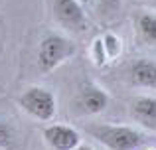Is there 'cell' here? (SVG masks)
<instances>
[{
    "label": "cell",
    "instance_id": "obj_1",
    "mask_svg": "<svg viewBox=\"0 0 156 150\" xmlns=\"http://www.w3.org/2000/svg\"><path fill=\"white\" fill-rule=\"evenodd\" d=\"M77 51V46L71 42L69 38H65L63 34H57V32H50L40 40L38 46V69L42 73H50L55 67H59L63 61L71 59Z\"/></svg>",
    "mask_w": 156,
    "mask_h": 150
},
{
    "label": "cell",
    "instance_id": "obj_2",
    "mask_svg": "<svg viewBox=\"0 0 156 150\" xmlns=\"http://www.w3.org/2000/svg\"><path fill=\"white\" fill-rule=\"evenodd\" d=\"M89 132L109 150H136L146 142V136L140 131L126 124H93Z\"/></svg>",
    "mask_w": 156,
    "mask_h": 150
},
{
    "label": "cell",
    "instance_id": "obj_3",
    "mask_svg": "<svg viewBox=\"0 0 156 150\" xmlns=\"http://www.w3.org/2000/svg\"><path fill=\"white\" fill-rule=\"evenodd\" d=\"M18 105L38 120H51L55 117V95L50 89L30 87L18 97Z\"/></svg>",
    "mask_w": 156,
    "mask_h": 150
},
{
    "label": "cell",
    "instance_id": "obj_4",
    "mask_svg": "<svg viewBox=\"0 0 156 150\" xmlns=\"http://www.w3.org/2000/svg\"><path fill=\"white\" fill-rule=\"evenodd\" d=\"M53 16L63 28L71 32L87 30V16L83 4L77 0H53Z\"/></svg>",
    "mask_w": 156,
    "mask_h": 150
},
{
    "label": "cell",
    "instance_id": "obj_5",
    "mask_svg": "<svg viewBox=\"0 0 156 150\" xmlns=\"http://www.w3.org/2000/svg\"><path fill=\"white\" fill-rule=\"evenodd\" d=\"M109 103H111L109 93H107L103 87L95 85V83L83 85V87L79 89V93H77V97H75L77 109H79L81 113H85V115H99V113H103L105 109L109 107Z\"/></svg>",
    "mask_w": 156,
    "mask_h": 150
},
{
    "label": "cell",
    "instance_id": "obj_6",
    "mask_svg": "<svg viewBox=\"0 0 156 150\" xmlns=\"http://www.w3.org/2000/svg\"><path fill=\"white\" fill-rule=\"evenodd\" d=\"M44 140L53 150H75L81 144V134L69 124H50L44 128Z\"/></svg>",
    "mask_w": 156,
    "mask_h": 150
},
{
    "label": "cell",
    "instance_id": "obj_7",
    "mask_svg": "<svg viewBox=\"0 0 156 150\" xmlns=\"http://www.w3.org/2000/svg\"><path fill=\"white\" fill-rule=\"evenodd\" d=\"M130 115L142 127L156 131V99L154 97H136L130 105Z\"/></svg>",
    "mask_w": 156,
    "mask_h": 150
},
{
    "label": "cell",
    "instance_id": "obj_8",
    "mask_svg": "<svg viewBox=\"0 0 156 150\" xmlns=\"http://www.w3.org/2000/svg\"><path fill=\"white\" fill-rule=\"evenodd\" d=\"M129 77L134 85L156 89V61H152V59H134L130 63Z\"/></svg>",
    "mask_w": 156,
    "mask_h": 150
},
{
    "label": "cell",
    "instance_id": "obj_9",
    "mask_svg": "<svg viewBox=\"0 0 156 150\" xmlns=\"http://www.w3.org/2000/svg\"><path fill=\"white\" fill-rule=\"evenodd\" d=\"M136 32L146 44L156 46V14L152 12H138L136 14Z\"/></svg>",
    "mask_w": 156,
    "mask_h": 150
},
{
    "label": "cell",
    "instance_id": "obj_10",
    "mask_svg": "<svg viewBox=\"0 0 156 150\" xmlns=\"http://www.w3.org/2000/svg\"><path fill=\"white\" fill-rule=\"evenodd\" d=\"M0 148L16 150V131L6 120H0Z\"/></svg>",
    "mask_w": 156,
    "mask_h": 150
},
{
    "label": "cell",
    "instance_id": "obj_11",
    "mask_svg": "<svg viewBox=\"0 0 156 150\" xmlns=\"http://www.w3.org/2000/svg\"><path fill=\"white\" fill-rule=\"evenodd\" d=\"M103 47H105V54H107V59H115L121 55V50H122V44H121V38L115 34H105L103 38Z\"/></svg>",
    "mask_w": 156,
    "mask_h": 150
},
{
    "label": "cell",
    "instance_id": "obj_12",
    "mask_svg": "<svg viewBox=\"0 0 156 150\" xmlns=\"http://www.w3.org/2000/svg\"><path fill=\"white\" fill-rule=\"evenodd\" d=\"M121 6H122V0H99V12L107 20L117 16L119 10H121Z\"/></svg>",
    "mask_w": 156,
    "mask_h": 150
},
{
    "label": "cell",
    "instance_id": "obj_13",
    "mask_svg": "<svg viewBox=\"0 0 156 150\" xmlns=\"http://www.w3.org/2000/svg\"><path fill=\"white\" fill-rule=\"evenodd\" d=\"M91 55H93V61H95V65L103 67L107 63V54H105V47H103V40L97 38L95 42H93V47H91Z\"/></svg>",
    "mask_w": 156,
    "mask_h": 150
},
{
    "label": "cell",
    "instance_id": "obj_14",
    "mask_svg": "<svg viewBox=\"0 0 156 150\" xmlns=\"http://www.w3.org/2000/svg\"><path fill=\"white\" fill-rule=\"evenodd\" d=\"M75 150H93V148H91V146H83V144H79Z\"/></svg>",
    "mask_w": 156,
    "mask_h": 150
},
{
    "label": "cell",
    "instance_id": "obj_15",
    "mask_svg": "<svg viewBox=\"0 0 156 150\" xmlns=\"http://www.w3.org/2000/svg\"><path fill=\"white\" fill-rule=\"evenodd\" d=\"M79 4H89V2H93V0H77Z\"/></svg>",
    "mask_w": 156,
    "mask_h": 150
}]
</instances>
